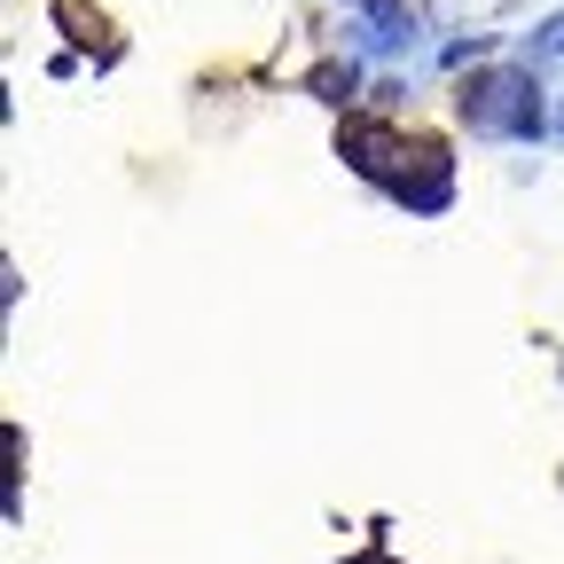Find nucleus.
<instances>
[{"label": "nucleus", "mask_w": 564, "mask_h": 564, "mask_svg": "<svg viewBox=\"0 0 564 564\" xmlns=\"http://www.w3.org/2000/svg\"><path fill=\"white\" fill-rule=\"evenodd\" d=\"M455 126L478 133V141H549L556 118H549V95H541V63H486L455 87Z\"/></svg>", "instance_id": "obj_1"}, {"label": "nucleus", "mask_w": 564, "mask_h": 564, "mask_svg": "<svg viewBox=\"0 0 564 564\" xmlns=\"http://www.w3.org/2000/svg\"><path fill=\"white\" fill-rule=\"evenodd\" d=\"M306 95H314V102H329V110H345L352 95H361V63H352V55L314 63V70H306Z\"/></svg>", "instance_id": "obj_3"}, {"label": "nucleus", "mask_w": 564, "mask_h": 564, "mask_svg": "<svg viewBox=\"0 0 564 564\" xmlns=\"http://www.w3.org/2000/svg\"><path fill=\"white\" fill-rule=\"evenodd\" d=\"M486 47H494V40H486V32H470V40H447V47H440V63L455 70V63H470V55H486Z\"/></svg>", "instance_id": "obj_5"}, {"label": "nucleus", "mask_w": 564, "mask_h": 564, "mask_svg": "<svg viewBox=\"0 0 564 564\" xmlns=\"http://www.w3.org/2000/svg\"><path fill=\"white\" fill-rule=\"evenodd\" d=\"M556 141H564V102H556Z\"/></svg>", "instance_id": "obj_6"}, {"label": "nucleus", "mask_w": 564, "mask_h": 564, "mask_svg": "<svg viewBox=\"0 0 564 564\" xmlns=\"http://www.w3.org/2000/svg\"><path fill=\"white\" fill-rule=\"evenodd\" d=\"M384 196H392V204H408L415 220H432V212H447V204H455V158L440 150V141L408 133V141H400V158H392V173H384Z\"/></svg>", "instance_id": "obj_2"}, {"label": "nucleus", "mask_w": 564, "mask_h": 564, "mask_svg": "<svg viewBox=\"0 0 564 564\" xmlns=\"http://www.w3.org/2000/svg\"><path fill=\"white\" fill-rule=\"evenodd\" d=\"M525 63H564V9H556L549 24L525 32Z\"/></svg>", "instance_id": "obj_4"}]
</instances>
